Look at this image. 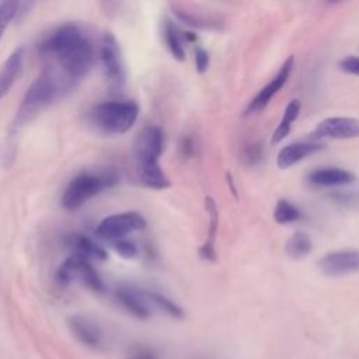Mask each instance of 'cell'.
<instances>
[{"label":"cell","instance_id":"cell-1","mask_svg":"<svg viewBox=\"0 0 359 359\" xmlns=\"http://www.w3.org/2000/svg\"><path fill=\"white\" fill-rule=\"evenodd\" d=\"M163 144V130L156 125L144 126L137 133L133 144L140 181L143 185L153 189H164L170 187V180L158 164Z\"/></svg>","mask_w":359,"mask_h":359},{"label":"cell","instance_id":"cell-2","mask_svg":"<svg viewBox=\"0 0 359 359\" xmlns=\"http://www.w3.org/2000/svg\"><path fill=\"white\" fill-rule=\"evenodd\" d=\"M62 97L59 81L49 66H45L38 77L28 87L13 122V129L17 132L22 125L29 122L53 100Z\"/></svg>","mask_w":359,"mask_h":359},{"label":"cell","instance_id":"cell-3","mask_svg":"<svg viewBox=\"0 0 359 359\" xmlns=\"http://www.w3.org/2000/svg\"><path fill=\"white\" fill-rule=\"evenodd\" d=\"M119 182V175L114 170L87 171L76 175L67 184L62 195V206L67 210H76L87 201L102 191L112 188Z\"/></svg>","mask_w":359,"mask_h":359},{"label":"cell","instance_id":"cell-4","mask_svg":"<svg viewBox=\"0 0 359 359\" xmlns=\"http://www.w3.org/2000/svg\"><path fill=\"white\" fill-rule=\"evenodd\" d=\"M139 116V107L132 100L104 101L97 104L90 114L91 122L107 135L128 132Z\"/></svg>","mask_w":359,"mask_h":359},{"label":"cell","instance_id":"cell-5","mask_svg":"<svg viewBox=\"0 0 359 359\" xmlns=\"http://www.w3.org/2000/svg\"><path fill=\"white\" fill-rule=\"evenodd\" d=\"M74 279H80L93 292L101 293L105 290V285L98 272L90 264V259L77 254L67 257L55 273V280L59 286H67Z\"/></svg>","mask_w":359,"mask_h":359},{"label":"cell","instance_id":"cell-6","mask_svg":"<svg viewBox=\"0 0 359 359\" xmlns=\"http://www.w3.org/2000/svg\"><path fill=\"white\" fill-rule=\"evenodd\" d=\"M87 35L83 29L73 22H67L52 29L39 43V55L50 62L72 50Z\"/></svg>","mask_w":359,"mask_h":359},{"label":"cell","instance_id":"cell-7","mask_svg":"<svg viewBox=\"0 0 359 359\" xmlns=\"http://www.w3.org/2000/svg\"><path fill=\"white\" fill-rule=\"evenodd\" d=\"M100 59L109 86L112 88H121L125 83V66L121 46L111 32H105L101 38Z\"/></svg>","mask_w":359,"mask_h":359},{"label":"cell","instance_id":"cell-8","mask_svg":"<svg viewBox=\"0 0 359 359\" xmlns=\"http://www.w3.org/2000/svg\"><path fill=\"white\" fill-rule=\"evenodd\" d=\"M147 222L142 213L135 210L121 212V213H115L104 217L98 223L95 233L102 238L115 241L125 237L129 233L143 230Z\"/></svg>","mask_w":359,"mask_h":359},{"label":"cell","instance_id":"cell-9","mask_svg":"<svg viewBox=\"0 0 359 359\" xmlns=\"http://www.w3.org/2000/svg\"><path fill=\"white\" fill-rule=\"evenodd\" d=\"M317 265L327 276H344L359 272V250H339L328 252L320 258Z\"/></svg>","mask_w":359,"mask_h":359},{"label":"cell","instance_id":"cell-10","mask_svg":"<svg viewBox=\"0 0 359 359\" xmlns=\"http://www.w3.org/2000/svg\"><path fill=\"white\" fill-rule=\"evenodd\" d=\"M67 328L70 334L87 349L100 351L102 348V331L91 318L81 314H73L67 317Z\"/></svg>","mask_w":359,"mask_h":359},{"label":"cell","instance_id":"cell-11","mask_svg":"<svg viewBox=\"0 0 359 359\" xmlns=\"http://www.w3.org/2000/svg\"><path fill=\"white\" fill-rule=\"evenodd\" d=\"M293 62H294L293 56H289V57L283 62V65L280 66L279 72L273 76V79H272L268 84H265V86L261 88V91L250 101V104H248L247 108H245V114H247V115L255 114V112H259L261 109H264V108L271 102V100L273 98V95H275L279 90L283 88V86L286 84V81H287V79H289V76H290V72H292V69H293Z\"/></svg>","mask_w":359,"mask_h":359},{"label":"cell","instance_id":"cell-12","mask_svg":"<svg viewBox=\"0 0 359 359\" xmlns=\"http://www.w3.org/2000/svg\"><path fill=\"white\" fill-rule=\"evenodd\" d=\"M313 136L316 139H353L359 137V119L349 116H331L318 123Z\"/></svg>","mask_w":359,"mask_h":359},{"label":"cell","instance_id":"cell-13","mask_svg":"<svg viewBox=\"0 0 359 359\" xmlns=\"http://www.w3.org/2000/svg\"><path fill=\"white\" fill-rule=\"evenodd\" d=\"M115 299L126 313L137 320H147L151 316L150 302L147 300L144 290L123 286L115 290Z\"/></svg>","mask_w":359,"mask_h":359},{"label":"cell","instance_id":"cell-14","mask_svg":"<svg viewBox=\"0 0 359 359\" xmlns=\"http://www.w3.org/2000/svg\"><path fill=\"white\" fill-rule=\"evenodd\" d=\"M318 149H321V146L314 142H294L280 149L276 157V165L280 170H286L307 157L309 154L317 151Z\"/></svg>","mask_w":359,"mask_h":359},{"label":"cell","instance_id":"cell-15","mask_svg":"<svg viewBox=\"0 0 359 359\" xmlns=\"http://www.w3.org/2000/svg\"><path fill=\"white\" fill-rule=\"evenodd\" d=\"M355 180L353 174L338 167L318 168L309 175V181L317 187H339L351 184Z\"/></svg>","mask_w":359,"mask_h":359},{"label":"cell","instance_id":"cell-16","mask_svg":"<svg viewBox=\"0 0 359 359\" xmlns=\"http://www.w3.org/2000/svg\"><path fill=\"white\" fill-rule=\"evenodd\" d=\"M22 59H24V49L17 48L11 52V55L7 57V60L0 67V100L8 93L14 81L17 80L21 67H22Z\"/></svg>","mask_w":359,"mask_h":359},{"label":"cell","instance_id":"cell-17","mask_svg":"<svg viewBox=\"0 0 359 359\" xmlns=\"http://www.w3.org/2000/svg\"><path fill=\"white\" fill-rule=\"evenodd\" d=\"M67 244L72 248L73 254L81 255L87 259H90V258L100 259V261L107 259V251L87 236L72 234V236H69Z\"/></svg>","mask_w":359,"mask_h":359},{"label":"cell","instance_id":"cell-18","mask_svg":"<svg viewBox=\"0 0 359 359\" xmlns=\"http://www.w3.org/2000/svg\"><path fill=\"white\" fill-rule=\"evenodd\" d=\"M205 206L209 215V230H208V238L205 244L201 247L199 254L203 259L208 261H215L216 252H215V237L217 231V223H219V215H217V206L212 198H206Z\"/></svg>","mask_w":359,"mask_h":359},{"label":"cell","instance_id":"cell-19","mask_svg":"<svg viewBox=\"0 0 359 359\" xmlns=\"http://www.w3.org/2000/svg\"><path fill=\"white\" fill-rule=\"evenodd\" d=\"M300 107H302V104H300V101H299L297 98H293V100L286 105L285 112H283V116H282L279 125L276 126V129H275V132H273V135H272V143H273V144H275V143H279L280 140H283V139L289 135L293 122H294L296 118L299 116Z\"/></svg>","mask_w":359,"mask_h":359},{"label":"cell","instance_id":"cell-20","mask_svg":"<svg viewBox=\"0 0 359 359\" xmlns=\"http://www.w3.org/2000/svg\"><path fill=\"white\" fill-rule=\"evenodd\" d=\"M163 35H164V41H165V45H167L171 56L178 62L185 60V49L182 45V41L178 35V31H177L174 22L168 18L164 20Z\"/></svg>","mask_w":359,"mask_h":359},{"label":"cell","instance_id":"cell-21","mask_svg":"<svg viewBox=\"0 0 359 359\" xmlns=\"http://www.w3.org/2000/svg\"><path fill=\"white\" fill-rule=\"evenodd\" d=\"M146 293V297L147 300L156 306L160 311L165 313L168 317L171 318H175V320H181L184 318L185 313H184V309L175 303L174 300H171L170 297L158 293V292H144Z\"/></svg>","mask_w":359,"mask_h":359},{"label":"cell","instance_id":"cell-22","mask_svg":"<svg viewBox=\"0 0 359 359\" xmlns=\"http://www.w3.org/2000/svg\"><path fill=\"white\" fill-rule=\"evenodd\" d=\"M285 250L290 258L299 259L311 251V240L303 231H296L285 244Z\"/></svg>","mask_w":359,"mask_h":359},{"label":"cell","instance_id":"cell-23","mask_svg":"<svg viewBox=\"0 0 359 359\" xmlns=\"http://www.w3.org/2000/svg\"><path fill=\"white\" fill-rule=\"evenodd\" d=\"M302 217V213L300 210L293 205L290 203L289 201L286 199H279L275 209H273V219L275 222L280 223V224H285V223H292V222H296Z\"/></svg>","mask_w":359,"mask_h":359},{"label":"cell","instance_id":"cell-24","mask_svg":"<svg viewBox=\"0 0 359 359\" xmlns=\"http://www.w3.org/2000/svg\"><path fill=\"white\" fill-rule=\"evenodd\" d=\"M18 4H20L18 1H13V0L0 1V39L3 36L4 29L17 17Z\"/></svg>","mask_w":359,"mask_h":359},{"label":"cell","instance_id":"cell-25","mask_svg":"<svg viewBox=\"0 0 359 359\" xmlns=\"http://www.w3.org/2000/svg\"><path fill=\"white\" fill-rule=\"evenodd\" d=\"M125 359H160V355L154 348L140 345V346H136V348L130 349L126 353Z\"/></svg>","mask_w":359,"mask_h":359},{"label":"cell","instance_id":"cell-26","mask_svg":"<svg viewBox=\"0 0 359 359\" xmlns=\"http://www.w3.org/2000/svg\"><path fill=\"white\" fill-rule=\"evenodd\" d=\"M114 245V250L123 258L129 259V258H135L137 255V248L136 245L132 243V241H128V240H123V238H119V240H115L112 243Z\"/></svg>","mask_w":359,"mask_h":359},{"label":"cell","instance_id":"cell-27","mask_svg":"<svg viewBox=\"0 0 359 359\" xmlns=\"http://www.w3.org/2000/svg\"><path fill=\"white\" fill-rule=\"evenodd\" d=\"M338 66L345 73L359 76V57L358 56H346L338 63Z\"/></svg>","mask_w":359,"mask_h":359},{"label":"cell","instance_id":"cell-28","mask_svg":"<svg viewBox=\"0 0 359 359\" xmlns=\"http://www.w3.org/2000/svg\"><path fill=\"white\" fill-rule=\"evenodd\" d=\"M195 66L199 73H203L208 70L209 53L203 48H196L195 50Z\"/></svg>","mask_w":359,"mask_h":359},{"label":"cell","instance_id":"cell-29","mask_svg":"<svg viewBox=\"0 0 359 359\" xmlns=\"http://www.w3.org/2000/svg\"><path fill=\"white\" fill-rule=\"evenodd\" d=\"M261 157V147L259 144H250L245 147V153H244V160L247 163H254Z\"/></svg>","mask_w":359,"mask_h":359},{"label":"cell","instance_id":"cell-30","mask_svg":"<svg viewBox=\"0 0 359 359\" xmlns=\"http://www.w3.org/2000/svg\"><path fill=\"white\" fill-rule=\"evenodd\" d=\"M181 151H182V156L188 157L191 156V153L194 151V143L191 140V137H184L182 139V143H181Z\"/></svg>","mask_w":359,"mask_h":359},{"label":"cell","instance_id":"cell-31","mask_svg":"<svg viewBox=\"0 0 359 359\" xmlns=\"http://www.w3.org/2000/svg\"><path fill=\"white\" fill-rule=\"evenodd\" d=\"M227 182H229V187H230V189H231L233 195H234V196H237V189H236V187H234V184H233V178H231V175H230V174H227Z\"/></svg>","mask_w":359,"mask_h":359}]
</instances>
